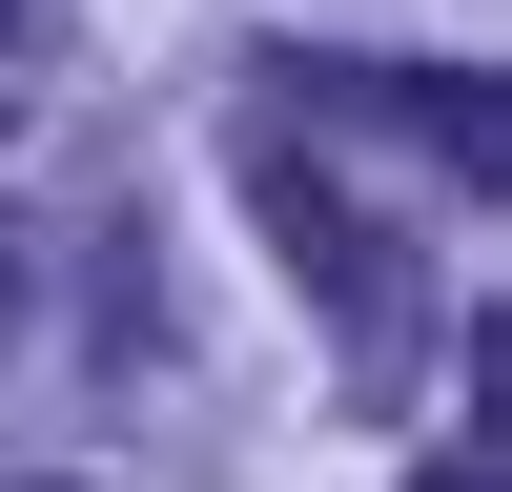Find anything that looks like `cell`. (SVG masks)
<instances>
[{
  "label": "cell",
  "mask_w": 512,
  "mask_h": 492,
  "mask_svg": "<svg viewBox=\"0 0 512 492\" xmlns=\"http://www.w3.org/2000/svg\"><path fill=\"white\" fill-rule=\"evenodd\" d=\"M246 205L287 226V267L328 287V328H349V349H390V328H410V246H390V226H349V205H328V164L287 144V123H246Z\"/></svg>",
  "instance_id": "1"
},
{
  "label": "cell",
  "mask_w": 512,
  "mask_h": 492,
  "mask_svg": "<svg viewBox=\"0 0 512 492\" xmlns=\"http://www.w3.org/2000/svg\"><path fill=\"white\" fill-rule=\"evenodd\" d=\"M431 492H492V451H431Z\"/></svg>",
  "instance_id": "2"
},
{
  "label": "cell",
  "mask_w": 512,
  "mask_h": 492,
  "mask_svg": "<svg viewBox=\"0 0 512 492\" xmlns=\"http://www.w3.org/2000/svg\"><path fill=\"white\" fill-rule=\"evenodd\" d=\"M0 41H21V0H0Z\"/></svg>",
  "instance_id": "3"
}]
</instances>
